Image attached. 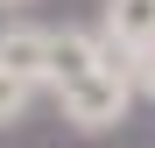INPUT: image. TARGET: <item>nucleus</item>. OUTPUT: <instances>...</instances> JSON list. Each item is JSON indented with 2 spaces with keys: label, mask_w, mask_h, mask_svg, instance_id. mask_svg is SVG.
Returning a JSON list of instances; mask_svg holds the SVG:
<instances>
[{
  "label": "nucleus",
  "mask_w": 155,
  "mask_h": 148,
  "mask_svg": "<svg viewBox=\"0 0 155 148\" xmlns=\"http://www.w3.org/2000/svg\"><path fill=\"white\" fill-rule=\"evenodd\" d=\"M49 99H57V113L71 120L78 134H113L120 120L134 113V99H141V92H134V78H127V64H120V57H106L99 71H85L78 85L49 92Z\"/></svg>",
  "instance_id": "nucleus-1"
},
{
  "label": "nucleus",
  "mask_w": 155,
  "mask_h": 148,
  "mask_svg": "<svg viewBox=\"0 0 155 148\" xmlns=\"http://www.w3.org/2000/svg\"><path fill=\"white\" fill-rule=\"evenodd\" d=\"M49 42H57V28H42V21H0V71L49 92Z\"/></svg>",
  "instance_id": "nucleus-2"
},
{
  "label": "nucleus",
  "mask_w": 155,
  "mask_h": 148,
  "mask_svg": "<svg viewBox=\"0 0 155 148\" xmlns=\"http://www.w3.org/2000/svg\"><path fill=\"white\" fill-rule=\"evenodd\" d=\"M99 35L120 64H141L155 57V0H106V14H99Z\"/></svg>",
  "instance_id": "nucleus-3"
},
{
  "label": "nucleus",
  "mask_w": 155,
  "mask_h": 148,
  "mask_svg": "<svg viewBox=\"0 0 155 148\" xmlns=\"http://www.w3.org/2000/svg\"><path fill=\"white\" fill-rule=\"evenodd\" d=\"M28 106H35V85H21V78H7V71H0V127H21V120H28Z\"/></svg>",
  "instance_id": "nucleus-4"
},
{
  "label": "nucleus",
  "mask_w": 155,
  "mask_h": 148,
  "mask_svg": "<svg viewBox=\"0 0 155 148\" xmlns=\"http://www.w3.org/2000/svg\"><path fill=\"white\" fill-rule=\"evenodd\" d=\"M127 78H134V92H141V99H155V57H141V64H127Z\"/></svg>",
  "instance_id": "nucleus-5"
},
{
  "label": "nucleus",
  "mask_w": 155,
  "mask_h": 148,
  "mask_svg": "<svg viewBox=\"0 0 155 148\" xmlns=\"http://www.w3.org/2000/svg\"><path fill=\"white\" fill-rule=\"evenodd\" d=\"M0 7H35V0H0Z\"/></svg>",
  "instance_id": "nucleus-6"
}]
</instances>
